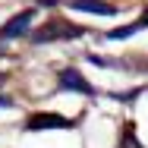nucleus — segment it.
Masks as SVG:
<instances>
[{"label":"nucleus","mask_w":148,"mask_h":148,"mask_svg":"<svg viewBox=\"0 0 148 148\" xmlns=\"http://www.w3.org/2000/svg\"><path fill=\"white\" fill-rule=\"evenodd\" d=\"M29 22H32V10H25V13H19V16H13L3 29H0V38H19L22 32L29 29Z\"/></svg>","instance_id":"5"},{"label":"nucleus","mask_w":148,"mask_h":148,"mask_svg":"<svg viewBox=\"0 0 148 148\" xmlns=\"http://www.w3.org/2000/svg\"><path fill=\"white\" fill-rule=\"evenodd\" d=\"M142 29H148V13H142V16H139V22H132V25L114 29V32H110V38H114V41H120V38H129V35H136V32H142Z\"/></svg>","instance_id":"6"},{"label":"nucleus","mask_w":148,"mask_h":148,"mask_svg":"<svg viewBox=\"0 0 148 148\" xmlns=\"http://www.w3.org/2000/svg\"><path fill=\"white\" fill-rule=\"evenodd\" d=\"M66 6L85 10V13H98V16H114V13H117V6H110V3H104V0H66Z\"/></svg>","instance_id":"4"},{"label":"nucleus","mask_w":148,"mask_h":148,"mask_svg":"<svg viewBox=\"0 0 148 148\" xmlns=\"http://www.w3.org/2000/svg\"><path fill=\"white\" fill-rule=\"evenodd\" d=\"M82 29L79 25H73V22H63V19H51L44 29H38L32 35V41L35 44H44V41H60V38H79Z\"/></svg>","instance_id":"1"},{"label":"nucleus","mask_w":148,"mask_h":148,"mask_svg":"<svg viewBox=\"0 0 148 148\" xmlns=\"http://www.w3.org/2000/svg\"><path fill=\"white\" fill-rule=\"evenodd\" d=\"M10 104H13L10 98H0V107H10Z\"/></svg>","instance_id":"7"},{"label":"nucleus","mask_w":148,"mask_h":148,"mask_svg":"<svg viewBox=\"0 0 148 148\" xmlns=\"http://www.w3.org/2000/svg\"><path fill=\"white\" fill-rule=\"evenodd\" d=\"M60 88H73V91H82V95H95L91 82L82 79L79 69H63V73H60Z\"/></svg>","instance_id":"3"},{"label":"nucleus","mask_w":148,"mask_h":148,"mask_svg":"<svg viewBox=\"0 0 148 148\" xmlns=\"http://www.w3.org/2000/svg\"><path fill=\"white\" fill-rule=\"evenodd\" d=\"M25 126L29 129H73L76 123L69 117H60V114H32Z\"/></svg>","instance_id":"2"}]
</instances>
